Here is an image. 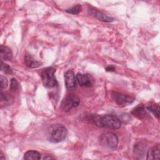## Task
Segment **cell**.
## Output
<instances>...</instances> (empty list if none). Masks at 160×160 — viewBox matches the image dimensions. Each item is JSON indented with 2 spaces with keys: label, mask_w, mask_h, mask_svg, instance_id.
Segmentation results:
<instances>
[{
  "label": "cell",
  "mask_w": 160,
  "mask_h": 160,
  "mask_svg": "<svg viewBox=\"0 0 160 160\" xmlns=\"http://www.w3.org/2000/svg\"><path fill=\"white\" fill-rule=\"evenodd\" d=\"M8 85V79L3 76H0V88L1 90L3 89H6Z\"/></svg>",
  "instance_id": "19"
},
{
  "label": "cell",
  "mask_w": 160,
  "mask_h": 160,
  "mask_svg": "<svg viewBox=\"0 0 160 160\" xmlns=\"http://www.w3.org/2000/svg\"><path fill=\"white\" fill-rule=\"evenodd\" d=\"M65 86L68 90H74L76 88L77 81L76 76L72 70L67 71L64 74Z\"/></svg>",
  "instance_id": "7"
},
{
  "label": "cell",
  "mask_w": 160,
  "mask_h": 160,
  "mask_svg": "<svg viewBox=\"0 0 160 160\" xmlns=\"http://www.w3.org/2000/svg\"><path fill=\"white\" fill-rule=\"evenodd\" d=\"M111 97L115 102L119 106H127L129 104H131L134 100V98L130 96L117 92H112Z\"/></svg>",
  "instance_id": "6"
},
{
  "label": "cell",
  "mask_w": 160,
  "mask_h": 160,
  "mask_svg": "<svg viewBox=\"0 0 160 160\" xmlns=\"http://www.w3.org/2000/svg\"><path fill=\"white\" fill-rule=\"evenodd\" d=\"M132 114L139 119H143L147 116V113L145 111L144 107L142 104H139L135 107L132 112Z\"/></svg>",
  "instance_id": "11"
},
{
  "label": "cell",
  "mask_w": 160,
  "mask_h": 160,
  "mask_svg": "<svg viewBox=\"0 0 160 160\" xmlns=\"http://www.w3.org/2000/svg\"><path fill=\"white\" fill-rule=\"evenodd\" d=\"M89 12L91 16L99 19V21H101L103 22H112L113 21L112 18L104 14L103 12L99 11V10L94 8H90V9H89Z\"/></svg>",
  "instance_id": "9"
},
{
  "label": "cell",
  "mask_w": 160,
  "mask_h": 160,
  "mask_svg": "<svg viewBox=\"0 0 160 160\" xmlns=\"http://www.w3.org/2000/svg\"><path fill=\"white\" fill-rule=\"evenodd\" d=\"M89 120L98 127L112 129L119 128L121 124L120 119L112 114L91 115Z\"/></svg>",
  "instance_id": "1"
},
{
  "label": "cell",
  "mask_w": 160,
  "mask_h": 160,
  "mask_svg": "<svg viewBox=\"0 0 160 160\" xmlns=\"http://www.w3.org/2000/svg\"><path fill=\"white\" fill-rule=\"evenodd\" d=\"M18 83L16 81V79L14 78H12L11 80V84H10V87H9V89L12 91L14 92L16 91L18 89Z\"/></svg>",
  "instance_id": "20"
},
{
  "label": "cell",
  "mask_w": 160,
  "mask_h": 160,
  "mask_svg": "<svg viewBox=\"0 0 160 160\" xmlns=\"http://www.w3.org/2000/svg\"><path fill=\"white\" fill-rule=\"evenodd\" d=\"M0 52H1V58L4 61H10L12 58V52L8 47L1 45V49H0Z\"/></svg>",
  "instance_id": "12"
},
{
  "label": "cell",
  "mask_w": 160,
  "mask_h": 160,
  "mask_svg": "<svg viewBox=\"0 0 160 160\" xmlns=\"http://www.w3.org/2000/svg\"><path fill=\"white\" fill-rule=\"evenodd\" d=\"M76 79L78 83L81 86L90 87L92 84V78L89 74L78 72L76 75Z\"/></svg>",
  "instance_id": "8"
},
{
  "label": "cell",
  "mask_w": 160,
  "mask_h": 160,
  "mask_svg": "<svg viewBox=\"0 0 160 160\" xmlns=\"http://www.w3.org/2000/svg\"><path fill=\"white\" fill-rule=\"evenodd\" d=\"M56 69L52 67L44 68L41 73V77L43 85L46 88H53L58 84V81L55 77Z\"/></svg>",
  "instance_id": "3"
},
{
  "label": "cell",
  "mask_w": 160,
  "mask_h": 160,
  "mask_svg": "<svg viewBox=\"0 0 160 160\" xmlns=\"http://www.w3.org/2000/svg\"><path fill=\"white\" fill-rule=\"evenodd\" d=\"M1 70L5 74H11L12 72V69L11 68L8 64L4 63L2 61H1Z\"/></svg>",
  "instance_id": "18"
},
{
  "label": "cell",
  "mask_w": 160,
  "mask_h": 160,
  "mask_svg": "<svg viewBox=\"0 0 160 160\" xmlns=\"http://www.w3.org/2000/svg\"><path fill=\"white\" fill-rule=\"evenodd\" d=\"M24 62L26 65L30 68H35L41 66V63L34 59L30 54H26L24 56Z\"/></svg>",
  "instance_id": "14"
},
{
  "label": "cell",
  "mask_w": 160,
  "mask_h": 160,
  "mask_svg": "<svg viewBox=\"0 0 160 160\" xmlns=\"http://www.w3.org/2000/svg\"><path fill=\"white\" fill-rule=\"evenodd\" d=\"M80 100L79 98L74 94L66 96L61 102V108L65 112L69 111L71 109L76 108L79 106Z\"/></svg>",
  "instance_id": "5"
},
{
  "label": "cell",
  "mask_w": 160,
  "mask_h": 160,
  "mask_svg": "<svg viewBox=\"0 0 160 160\" xmlns=\"http://www.w3.org/2000/svg\"><path fill=\"white\" fill-rule=\"evenodd\" d=\"M106 71H114V68L112 66H109L108 67L106 68Z\"/></svg>",
  "instance_id": "21"
},
{
  "label": "cell",
  "mask_w": 160,
  "mask_h": 160,
  "mask_svg": "<svg viewBox=\"0 0 160 160\" xmlns=\"http://www.w3.org/2000/svg\"><path fill=\"white\" fill-rule=\"evenodd\" d=\"M100 143L104 146L110 149L114 150L116 149L119 139L116 134L111 132H106L103 133L100 136Z\"/></svg>",
  "instance_id": "4"
},
{
  "label": "cell",
  "mask_w": 160,
  "mask_h": 160,
  "mask_svg": "<svg viewBox=\"0 0 160 160\" xmlns=\"http://www.w3.org/2000/svg\"><path fill=\"white\" fill-rule=\"evenodd\" d=\"M160 158V146L157 144L150 148L147 152V159H159Z\"/></svg>",
  "instance_id": "10"
},
{
  "label": "cell",
  "mask_w": 160,
  "mask_h": 160,
  "mask_svg": "<svg viewBox=\"0 0 160 160\" xmlns=\"http://www.w3.org/2000/svg\"><path fill=\"white\" fill-rule=\"evenodd\" d=\"M81 9H82L81 6L80 4H76L69 9H67L66 11L72 14H78L81 12Z\"/></svg>",
  "instance_id": "17"
},
{
  "label": "cell",
  "mask_w": 160,
  "mask_h": 160,
  "mask_svg": "<svg viewBox=\"0 0 160 160\" xmlns=\"http://www.w3.org/2000/svg\"><path fill=\"white\" fill-rule=\"evenodd\" d=\"M23 159L28 160H39L41 159V154L37 151L30 150L24 154Z\"/></svg>",
  "instance_id": "15"
},
{
  "label": "cell",
  "mask_w": 160,
  "mask_h": 160,
  "mask_svg": "<svg viewBox=\"0 0 160 160\" xmlns=\"http://www.w3.org/2000/svg\"><path fill=\"white\" fill-rule=\"evenodd\" d=\"M67 135L66 128L60 124H52L48 129V140L52 143H58L64 141Z\"/></svg>",
  "instance_id": "2"
},
{
  "label": "cell",
  "mask_w": 160,
  "mask_h": 160,
  "mask_svg": "<svg viewBox=\"0 0 160 160\" xmlns=\"http://www.w3.org/2000/svg\"><path fill=\"white\" fill-rule=\"evenodd\" d=\"M146 149V146L144 144V143L142 142H139L134 145L133 151L136 156H138L139 158H141L144 155Z\"/></svg>",
  "instance_id": "13"
},
{
  "label": "cell",
  "mask_w": 160,
  "mask_h": 160,
  "mask_svg": "<svg viewBox=\"0 0 160 160\" xmlns=\"http://www.w3.org/2000/svg\"><path fill=\"white\" fill-rule=\"evenodd\" d=\"M147 109L151 111L154 116H156L158 119L159 117V106L158 104L154 102H150L146 107Z\"/></svg>",
  "instance_id": "16"
}]
</instances>
